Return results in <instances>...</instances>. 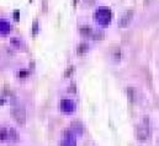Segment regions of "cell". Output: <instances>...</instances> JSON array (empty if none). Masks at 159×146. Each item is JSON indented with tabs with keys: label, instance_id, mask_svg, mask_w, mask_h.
<instances>
[{
	"label": "cell",
	"instance_id": "cell-19",
	"mask_svg": "<svg viewBox=\"0 0 159 146\" xmlns=\"http://www.w3.org/2000/svg\"><path fill=\"white\" fill-rule=\"evenodd\" d=\"M31 1H33V0H30V3H31Z\"/></svg>",
	"mask_w": 159,
	"mask_h": 146
},
{
	"label": "cell",
	"instance_id": "cell-16",
	"mask_svg": "<svg viewBox=\"0 0 159 146\" xmlns=\"http://www.w3.org/2000/svg\"><path fill=\"white\" fill-rule=\"evenodd\" d=\"M19 75H20V77H26V76L28 75V72L27 71H25V70H21L19 72Z\"/></svg>",
	"mask_w": 159,
	"mask_h": 146
},
{
	"label": "cell",
	"instance_id": "cell-6",
	"mask_svg": "<svg viewBox=\"0 0 159 146\" xmlns=\"http://www.w3.org/2000/svg\"><path fill=\"white\" fill-rule=\"evenodd\" d=\"M77 142H75V137H74V134L69 130H67L64 133V139L62 141V146H75Z\"/></svg>",
	"mask_w": 159,
	"mask_h": 146
},
{
	"label": "cell",
	"instance_id": "cell-17",
	"mask_svg": "<svg viewBox=\"0 0 159 146\" xmlns=\"http://www.w3.org/2000/svg\"><path fill=\"white\" fill-rule=\"evenodd\" d=\"M14 17H15V20H16V21H19V20H20V11H19V10H16V11L14 12Z\"/></svg>",
	"mask_w": 159,
	"mask_h": 146
},
{
	"label": "cell",
	"instance_id": "cell-9",
	"mask_svg": "<svg viewBox=\"0 0 159 146\" xmlns=\"http://www.w3.org/2000/svg\"><path fill=\"white\" fill-rule=\"evenodd\" d=\"M9 135H10V141L11 142H16L20 140L19 133L16 132V129H14V128H9Z\"/></svg>",
	"mask_w": 159,
	"mask_h": 146
},
{
	"label": "cell",
	"instance_id": "cell-5",
	"mask_svg": "<svg viewBox=\"0 0 159 146\" xmlns=\"http://www.w3.org/2000/svg\"><path fill=\"white\" fill-rule=\"evenodd\" d=\"M61 109L64 113H73L75 111V103L70 99H62L61 101Z\"/></svg>",
	"mask_w": 159,
	"mask_h": 146
},
{
	"label": "cell",
	"instance_id": "cell-15",
	"mask_svg": "<svg viewBox=\"0 0 159 146\" xmlns=\"http://www.w3.org/2000/svg\"><path fill=\"white\" fill-rule=\"evenodd\" d=\"M38 32V22L37 21H35L33 22V26H32V34L33 36H36Z\"/></svg>",
	"mask_w": 159,
	"mask_h": 146
},
{
	"label": "cell",
	"instance_id": "cell-18",
	"mask_svg": "<svg viewBox=\"0 0 159 146\" xmlns=\"http://www.w3.org/2000/svg\"><path fill=\"white\" fill-rule=\"evenodd\" d=\"M5 103V99H0V104H4Z\"/></svg>",
	"mask_w": 159,
	"mask_h": 146
},
{
	"label": "cell",
	"instance_id": "cell-10",
	"mask_svg": "<svg viewBox=\"0 0 159 146\" xmlns=\"http://www.w3.org/2000/svg\"><path fill=\"white\" fill-rule=\"evenodd\" d=\"M9 32H10V25L4 20H0V33L1 34H8Z\"/></svg>",
	"mask_w": 159,
	"mask_h": 146
},
{
	"label": "cell",
	"instance_id": "cell-13",
	"mask_svg": "<svg viewBox=\"0 0 159 146\" xmlns=\"http://www.w3.org/2000/svg\"><path fill=\"white\" fill-rule=\"evenodd\" d=\"M112 57H113V59H115L116 61H118L120 59H121V52H120V49H115V50H113Z\"/></svg>",
	"mask_w": 159,
	"mask_h": 146
},
{
	"label": "cell",
	"instance_id": "cell-12",
	"mask_svg": "<svg viewBox=\"0 0 159 146\" xmlns=\"http://www.w3.org/2000/svg\"><path fill=\"white\" fill-rule=\"evenodd\" d=\"M10 43H11L15 48H20V47H21V41H20L19 38H16V37L11 38V39H10Z\"/></svg>",
	"mask_w": 159,
	"mask_h": 146
},
{
	"label": "cell",
	"instance_id": "cell-8",
	"mask_svg": "<svg viewBox=\"0 0 159 146\" xmlns=\"http://www.w3.org/2000/svg\"><path fill=\"white\" fill-rule=\"evenodd\" d=\"M0 141H10L9 128L0 127Z\"/></svg>",
	"mask_w": 159,
	"mask_h": 146
},
{
	"label": "cell",
	"instance_id": "cell-7",
	"mask_svg": "<svg viewBox=\"0 0 159 146\" xmlns=\"http://www.w3.org/2000/svg\"><path fill=\"white\" fill-rule=\"evenodd\" d=\"M127 96H128L130 101H131V102H133V103H136L137 99H138V93H137V90L135 89V87H132V86H130V87L127 89Z\"/></svg>",
	"mask_w": 159,
	"mask_h": 146
},
{
	"label": "cell",
	"instance_id": "cell-11",
	"mask_svg": "<svg viewBox=\"0 0 159 146\" xmlns=\"http://www.w3.org/2000/svg\"><path fill=\"white\" fill-rule=\"evenodd\" d=\"M88 50H89V46H88L86 43H80L79 46H78L77 53H78L79 55H83V54H85Z\"/></svg>",
	"mask_w": 159,
	"mask_h": 146
},
{
	"label": "cell",
	"instance_id": "cell-3",
	"mask_svg": "<svg viewBox=\"0 0 159 146\" xmlns=\"http://www.w3.org/2000/svg\"><path fill=\"white\" fill-rule=\"evenodd\" d=\"M11 115L20 125L26 124V111L22 106H14L11 107Z\"/></svg>",
	"mask_w": 159,
	"mask_h": 146
},
{
	"label": "cell",
	"instance_id": "cell-14",
	"mask_svg": "<svg viewBox=\"0 0 159 146\" xmlns=\"http://www.w3.org/2000/svg\"><path fill=\"white\" fill-rule=\"evenodd\" d=\"M73 71H74V66H69L68 69L66 70V74H64V76L66 77H70V75L73 74Z\"/></svg>",
	"mask_w": 159,
	"mask_h": 146
},
{
	"label": "cell",
	"instance_id": "cell-2",
	"mask_svg": "<svg viewBox=\"0 0 159 146\" xmlns=\"http://www.w3.org/2000/svg\"><path fill=\"white\" fill-rule=\"evenodd\" d=\"M95 19L96 22L101 26H107L111 21V11L109 8H100L95 12Z\"/></svg>",
	"mask_w": 159,
	"mask_h": 146
},
{
	"label": "cell",
	"instance_id": "cell-1",
	"mask_svg": "<svg viewBox=\"0 0 159 146\" xmlns=\"http://www.w3.org/2000/svg\"><path fill=\"white\" fill-rule=\"evenodd\" d=\"M136 135H137V139L141 140V141H145V140H148V139H149V136H150V128H149V123H148V119H147V118H145L144 120H143V122L137 127Z\"/></svg>",
	"mask_w": 159,
	"mask_h": 146
},
{
	"label": "cell",
	"instance_id": "cell-4",
	"mask_svg": "<svg viewBox=\"0 0 159 146\" xmlns=\"http://www.w3.org/2000/svg\"><path fill=\"white\" fill-rule=\"evenodd\" d=\"M132 17H133V11H132V10H127V11H125V12L121 15V19L118 20V26L122 27V28L127 27L128 25L131 24Z\"/></svg>",
	"mask_w": 159,
	"mask_h": 146
}]
</instances>
